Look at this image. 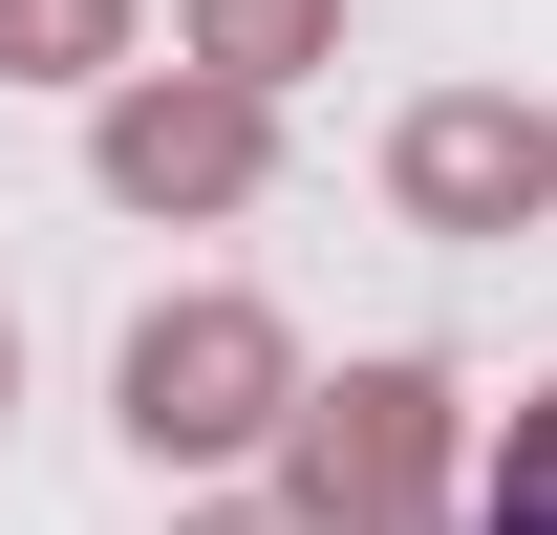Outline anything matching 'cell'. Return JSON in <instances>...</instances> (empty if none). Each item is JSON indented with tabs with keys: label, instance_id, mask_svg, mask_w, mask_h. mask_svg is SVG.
<instances>
[{
	"label": "cell",
	"instance_id": "cell-6",
	"mask_svg": "<svg viewBox=\"0 0 557 535\" xmlns=\"http://www.w3.org/2000/svg\"><path fill=\"white\" fill-rule=\"evenodd\" d=\"M322 22H344V0H194V43H214L236 86H278L300 43H322Z\"/></svg>",
	"mask_w": 557,
	"mask_h": 535
},
{
	"label": "cell",
	"instance_id": "cell-5",
	"mask_svg": "<svg viewBox=\"0 0 557 535\" xmlns=\"http://www.w3.org/2000/svg\"><path fill=\"white\" fill-rule=\"evenodd\" d=\"M472 535H557V386L515 407V450L472 471Z\"/></svg>",
	"mask_w": 557,
	"mask_h": 535
},
{
	"label": "cell",
	"instance_id": "cell-2",
	"mask_svg": "<svg viewBox=\"0 0 557 535\" xmlns=\"http://www.w3.org/2000/svg\"><path fill=\"white\" fill-rule=\"evenodd\" d=\"M386 194H408L429 236H536L557 214V129L515 108V86H429L408 129H386Z\"/></svg>",
	"mask_w": 557,
	"mask_h": 535
},
{
	"label": "cell",
	"instance_id": "cell-4",
	"mask_svg": "<svg viewBox=\"0 0 557 535\" xmlns=\"http://www.w3.org/2000/svg\"><path fill=\"white\" fill-rule=\"evenodd\" d=\"M408 471H429V364H364L322 471H300V535H408Z\"/></svg>",
	"mask_w": 557,
	"mask_h": 535
},
{
	"label": "cell",
	"instance_id": "cell-3",
	"mask_svg": "<svg viewBox=\"0 0 557 535\" xmlns=\"http://www.w3.org/2000/svg\"><path fill=\"white\" fill-rule=\"evenodd\" d=\"M108 194L129 214H236L258 194V86L214 65V86H129L108 108Z\"/></svg>",
	"mask_w": 557,
	"mask_h": 535
},
{
	"label": "cell",
	"instance_id": "cell-8",
	"mask_svg": "<svg viewBox=\"0 0 557 535\" xmlns=\"http://www.w3.org/2000/svg\"><path fill=\"white\" fill-rule=\"evenodd\" d=\"M0 407H22V322H0Z\"/></svg>",
	"mask_w": 557,
	"mask_h": 535
},
{
	"label": "cell",
	"instance_id": "cell-7",
	"mask_svg": "<svg viewBox=\"0 0 557 535\" xmlns=\"http://www.w3.org/2000/svg\"><path fill=\"white\" fill-rule=\"evenodd\" d=\"M0 43H22V65H86V43H108V0H0Z\"/></svg>",
	"mask_w": 557,
	"mask_h": 535
},
{
	"label": "cell",
	"instance_id": "cell-9",
	"mask_svg": "<svg viewBox=\"0 0 557 535\" xmlns=\"http://www.w3.org/2000/svg\"><path fill=\"white\" fill-rule=\"evenodd\" d=\"M214 535H300V514H214Z\"/></svg>",
	"mask_w": 557,
	"mask_h": 535
},
{
	"label": "cell",
	"instance_id": "cell-1",
	"mask_svg": "<svg viewBox=\"0 0 557 535\" xmlns=\"http://www.w3.org/2000/svg\"><path fill=\"white\" fill-rule=\"evenodd\" d=\"M278 407H300V364H278L258 300H150L129 322V450L150 471H236Z\"/></svg>",
	"mask_w": 557,
	"mask_h": 535
}]
</instances>
